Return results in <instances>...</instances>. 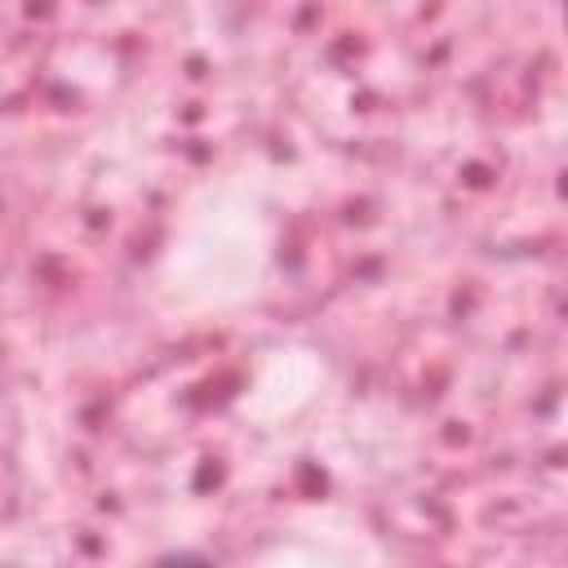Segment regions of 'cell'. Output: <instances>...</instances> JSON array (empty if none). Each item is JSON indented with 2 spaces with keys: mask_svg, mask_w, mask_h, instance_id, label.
<instances>
[{
  "mask_svg": "<svg viewBox=\"0 0 568 568\" xmlns=\"http://www.w3.org/2000/svg\"><path fill=\"white\" fill-rule=\"evenodd\" d=\"M564 27H568V0H564Z\"/></svg>",
  "mask_w": 568,
  "mask_h": 568,
  "instance_id": "1",
  "label": "cell"
}]
</instances>
